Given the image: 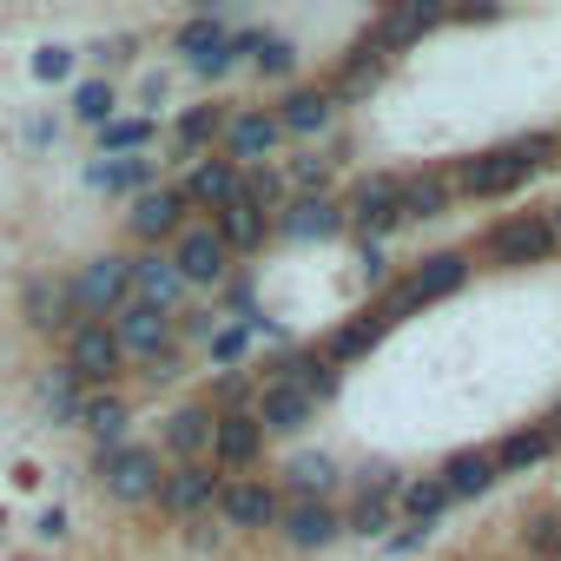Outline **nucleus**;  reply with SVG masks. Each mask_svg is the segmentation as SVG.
Masks as SVG:
<instances>
[{"label": "nucleus", "instance_id": "nucleus-1", "mask_svg": "<svg viewBox=\"0 0 561 561\" xmlns=\"http://www.w3.org/2000/svg\"><path fill=\"white\" fill-rule=\"evenodd\" d=\"M554 152H561L554 133H528V139H508V146L469 152V159L449 172V192H462V198H508V192L528 185L541 165H554Z\"/></svg>", "mask_w": 561, "mask_h": 561}, {"label": "nucleus", "instance_id": "nucleus-2", "mask_svg": "<svg viewBox=\"0 0 561 561\" xmlns=\"http://www.w3.org/2000/svg\"><path fill=\"white\" fill-rule=\"evenodd\" d=\"M126 298H133V251H93V257L67 277L73 324H106Z\"/></svg>", "mask_w": 561, "mask_h": 561}, {"label": "nucleus", "instance_id": "nucleus-3", "mask_svg": "<svg viewBox=\"0 0 561 561\" xmlns=\"http://www.w3.org/2000/svg\"><path fill=\"white\" fill-rule=\"evenodd\" d=\"M554 251H561V238H554L548 211H508V218H495V225L482 231V264H502V271H515V264H548Z\"/></svg>", "mask_w": 561, "mask_h": 561}, {"label": "nucleus", "instance_id": "nucleus-4", "mask_svg": "<svg viewBox=\"0 0 561 561\" xmlns=\"http://www.w3.org/2000/svg\"><path fill=\"white\" fill-rule=\"evenodd\" d=\"M93 476H100V489H106L119 508H146V502L159 495L165 462H159V449H146V443H119V449H100V456H93Z\"/></svg>", "mask_w": 561, "mask_h": 561}, {"label": "nucleus", "instance_id": "nucleus-5", "mask_svg": "<svg viewBox=\"0 0 561 561\" xmlns=\"http://www.w3.org/2000/svg\"><path fill=\"white\" fill-rule=\"evenodd\" d=\"M337 205H344V225L364 231V244H383V238L403 225V179H397V172H370V179H357L351 198H337Z\"/></svg>", "mask_w": 561, "mask_h": 561}, {"label": "nucleus", "instance_id": "nucleus-6", "mask_svg": "<svg viewBox=\"0 0 561 561\" xmlns=\"http://www.w3.org/2000/svg\"><path fill=\"white\" fill-rule=\"evenodd\" d=\"M165 257H172V271L185 277V291H218L225 277H231V251L218 244V231H211L205 218H192V225L165 244Z\"/></svg>", "mask_w": 561, "mask_h": 561}, {"label": "nucleus", "instance_id": "nucleus-7", "mask_svg": "<svg viewBox=\"0 0 561 561\" xmlns=\"http://www.w3.org/2000/svg\"><path fill=\"white\" fill-rule=\"evenodd\" d=\"M192 205H185V192L179 185H152V192H139L133 205H126V231H133V244L139 251H165L192 218H185Z\"/></svg>", "mask_w": 561, "mask_h": 561}, {"label": "nucleus", "instance_id": "nucleus-8", "mask_svg": "<svg viewBox=\"0 0 561 561\" xmlns=\"http://www.w3.org/2000/svg\"><path fill=\"white\" fill-rule=\"evenodd\" d=\"M67 370H73V383L80 390H113L119 383V370H126V357H119V344H113V331L106 324H73L67 331V357H60Z\"/></svg>", "mask_w": 561, "mask_h": 561}, {"label": "nucleus", "instance_id": "nucleus-9", "mask_svg": "<svg viewBox=\"0 0 561 561\" xmlns=\"http://www.w3.org/2000/svg\"><path fill=\"white\" fill-rule=\"evenodd\" d=\"M277 146H285V133H277L271 106H231V113H225V133H218V159H231L238 172H244V165H264Z\"/></svg>", "mask_w": 561, "mask_h": 561}, {"label": "nucleus", "instance_id": "nucleus-10", "mask_svg": "<svg viewBox=\"0 0 561 561\" xmlns=\"http://www.w3.org/2000/svg\"><path fill=\"white\" fill-rule=\"evenodd\" d=\"M218 482H225V476H218L211 462H172V469L159 476V495H152V502H159L172 522H198V515L218 502Z\"/></svg>", "mask_w": 561, "mask_h": 561}, {"label": "nucleus", "instance_id": "nucleus-11", "mask_svg": "<svg viewBox=\"0 0 561 561\" xmlns=\"http://www.w3.org/2000/svg\"><path fill=\"white\" fill-rule=\"evenodd\" d=\"M211 508H218L225 528H277V508H285V495H277L271 482H257V476H225Z\"/></svg>", "mask_w": 561, "mask_h": 561}, {"label": "nucleus", "instance_id": "nucleus-12", "mask_svg": "<svg viewBox=\"0 0 561 561\" xmlns=\"http://www.w3.org/2000/svg\"><path fill=\"white\" fill-rule=\"evenodd\" d=\"M106 331H113V344H119L126 364H146V357H159L165 344H179V337H172V318L152 311V305H133V298L106 318Z\"/></svg>", "mask_w": 561, "mask_h": 561}, {"label": "nucleus", "instance_id": "nucleus-13", "mask_svg": "<svg viewBox=\"0 0 561 561\" xmlns=\"http://www.w3.org/2000/svg\"><path fill=\"white\" fill-rule=\"evenodd\" d=\"M251 416H257V430H264V436H298V430H311V423H318V403H311L298 383H257Z\"/></svg>", "mask_w": 561, "mask_h": 561}, {"label": "nucleus", "instance_id": "nucleus-14", "mask_svg": "<svg viewBox=\"0 0 561 561\" xmlns=\"http://www.w3.org/2000/svg\"><path fill=\"white\" fill-rule=\"evenodd\" d=\"M443 27V8H423V0H410V8H383L377 21H370V47L383 54V60H397V54H410L423 34H436Z\"/></svg>", "mask_w": 561, "mask_h": 561}, {"label": "nucleus", "instance_id": "nucleus-15", "mask_svg": "<svg viewBox=\"0 0 561 561\" xmlns=\"http://www.w3.org/2000/svg\"><path fill=\"white\" fill-rule=\"evenodd\" d=\"M21 318H27V331H34V337H67V331H73L67 277H54V271L27 277V285H21Z\"/></svg>", "mask_w": 561, "mask_h": 561}, {"label": "nucleus", "instance_id": "nucleus-16", "mask_svg": "<svg viewBox=\"0 0 561 561\" xmlns=\"http://www.w3.org/2000/svg\"><path fill=\"white\" fill-rule=\"evenodd\" d=\"M211 423H218L211 403H179V410H165V423H159V449H165L172 462H205V456H211Z\"/></svg>", "mask_w": 561, "mask_h": 561}, {"label": "nucleus", "instance_id": "nucleus-17", "mask_svg": "<svg viewBox=\"0 0 561 561\" xmlns=\"http://www.w3.org/2000/svg\"><path fill=\"white\" fill-rule=\"evenodd\" d=\"M271 119H277V133H285V139H324L337 126V100L324 87H291L285 100L271 106Z\"/></svg>", "mask_w": 561, "mask_h": 561}, {"label": "nucleus", "instance_id": "nucleus-18", "mask_svg": "<svg viewBox=\"0 0 561 561\" xmlns=\"http://www.w3.org/2000/svg\"><path fill=\"white\" fill-rule=\"evenodd\" d=\"M271 231H285V238H298V244L337 238V231H344V205H337L331 192H298V198H285V211L271 218Z\"/></svg>", "mask_w": 561, "mask_h": 561}, {"label": "nucleus", "instance_id": "nucleus-19", "mask_svg": "<svg viewBox=\"0 0 561 561\" xmlns=\"http://www.w3.org/2000/svg\"><path fill=\"white\" fill-rule=\"evenodd\" d=\"M133 305H152L165 318L185 311V277L172 271L165 251H133Z\"/></svg>", "mask_w": 561, "mask_h": 561}, {"label": "nucleus", "instance_id": "nucleus-20", "mask_svg": "<svg viewBox=\"0 0 561 561\" xmlns=\"http://www.w3.org/2000/svg\"><path fill=\"white\" fill-rule=\"evenodd\" d=\"M264 456V430H257V416L251 410H218V423H211V469H251Z\"/></svg>", "mask_w": 561, "mask_h": 561}, {"label": "nucleus", "instance_id": "nucleus-21", "mask_svg": "<svg viewBox=\"0 0 561 561\" xmlns=\"http://www.w3.org/2000/svg\"><path fill=\"white\" fill-rule=\"evenodd\" d=\"M469 285V251H430L410 277H403V291H410V305L423 311V305H436V298H456Z\"/></svg>", "mask_w": 561, "mask_h": 561}, {"label": "nucleus", "instance_id": "nucleus-22", "mask_svg": "<svg viewBox=\"0 0 561 561\" xmlns=\"http://www.w3.org/2000/svg\"><path fill=\"white\" fill-rule=\"evenodd\" d=\"M277 535H285L291 548H305V554H318V548H331L344 535V515L331 502H285L277 508Z\"/></svg>", "mask_w": 561, "mask_h": 561}, {"label": "nucleus", "instance_id": "nucleus-23", "mask_svg": "<svg viewBox=\"0 0 561 561\" xmlns=\"http://www.w3.org/2000/svg\"><path fill=\"white\" fill-rule=\"evenodd\" d=\"M238 185H244V172H238L231 159L205 152V159L185 172V185H179V192H185V205H192V211H218V205H231V198H238Z\"/></svg>", "mask_w": 561, "mask_h": 561}, {"label": "nucleus", "instance_id": "nucleus-24", "mask_svg": "<svg viewBox=\"0 0 561 561\" xmlns=\"http://www.w3.org/2000/svg\"><path fill=\"white\" fill-rule=\"evenodd\" d=\"M205 225L218 231V244H225L231 257H244V251H257V244L271 238V211H257V205H251L244 192H238L231 205H218V211H211Z\"/></svg>", "mask_w": 561, "mask_h": 561}, {"label": "nucleus", "instance_id": "nucleus-25", "mask_svg": "<svg viewBox=\"0 0 561 561\" xmlns=\"http://www.w3.org/2000/svg\"><path fill=\"white\" fill-rule=\"evenodd\" d=\"M383 67H390V60H383L370 41H357V47L337 60V73H331V87H324V93H331L337 106H351V100H370V93L383 87Z\"/></svg>", "mask_w": 561, "mask_h": 561}, {"label": "nucleus", "instance_id": "nucleus-26", "mask_svg": "<svg viewBox=\"0 0 561 561\" xmlns=\"http://www.w3.org/2000/svg\"><path fill=\"white\" fill-rule=\"evenodd\" d=\"M80 430H87L100 449H119L126 430H133V403H126L119 390H87V403H80Z\"/></svg>", "mask_w": 561, "mask_h": 561}, {"label": "nucleus", "instance_id": "nucleus-27", "mask_svg": "<svg viewBox=\"0 0 561 561\" xmlns=\"http://www.w3.org/2000/svg\"><path fill=\"white\" fill-rule=\"evenodd\" d=\"M225 100H198V106H185L179 119H172V146L185 152V159H205L211 146H218V133H225Z\"/></svg>", "mask_w": 561, "mask_h": 561}, {"label": "nucleus", "instance_id": "nucleus-28", "mask_svg": "<svg viewBox=\"0 0 561 561\" xmlns=\"http://www.w3.org/2000/svg\"><path fill=\"white\" fill-rule=\"evenodd\" d=\"M436 482L449 489V502H469V495H489L502 476H495V456H489V449H456V456L436 469Z\"/></svg>", "mask_w": 561, "mask_h": 561}, {"label": "nucleus", "instance_id": "nucleus-29", "mask_svg": "<svg viewBox=\"0 0 561 561\" xmlns=\"http://www.w3.org/2000/svg\"><path fill=\"white\" fill-rule=\"evenodd\" d=\"M383 331H390V324H383V318H377V305H370L364 318H351V324H337V331L324 337V351H318V357H324L331 370H344V364H357L364 351H377V344H383Z\"/></svg>", "mask_w": 561, "mask_h": 561}, {"label": "nucleus", "instance_id": "nucleus-30", "mask_svg": "<svg viewBox=\"0 0 561 561\" xmlns=\"http://www.w3.org/2000/svg\"><path fill=\"white\" fill-rule=\"evenodd\" d=\"M285 489H291V502H331V489H337V456L298 449V456L285 462Z\"/></svg>", "mask_w": 561, "mask_h": 561}, {"label": "nucleus", "instance_id": "nucleus-31", "mask_svg": "<svg viewBox=\"0 0 561 561\" xmlns=\"http://www.w3.org/2000/svg\"><path fill=\"white\" fill-rule=\"evenodd\" d=\"M449 172H410L403 179V225H430V218H443L449 211Z\"/></svg>", "mask_w": 561, "mask_h": 561}, {"label": "nucleus", "instance_id": "nucleus-32", "mask_svg": "<svg viewBox=\"0 0 561 561\" xmlns=\"http://www.w3.org/2000/svg\"><path fill=\"white\" fill-rule=\"evenodd\" d=\"M548 449H554V443H548V430H541V423H528V430H508L489 456H495V476H528Z\"/></svg>", "mask_w": 561, "mask_h": 561}, {"label": "nucleus", "instance_id": "nucleus-33", "mask_svg": "<svg viewBox=\"0 0 561 561\" xmlns=\"http://www.w3.org/2000/svg\"><path fill=\"white\" fill-rule=\"evenodd\" d=\"M80 403H87V390L73 383V370L67 364H47L41 370V410H47V423H80Z\"/></svg>", "mask_w": 561, "mask_h": 561}, {"label": "nucleus", "instance_id": "nucleus-34", "mask_svg": "<svg viewBox=\"0 0 561 561\" xmlns=\"http://www.w3.org/2000/svg\"><path fill=\"white\" fill-rule=\"evenodd\" d=\"M231 41V27L218 21V14H192V21H179V34H172V47L185 54V67H198V60H211L218 47Z\"/></svg>", "mask_w": 561, "mask_h": 561}, {"label": "nucleus", "instance_id": "nucleus-35", "mask_svg": "<svg viewBox=\"0 0 561 561\" xmlns=\"http://www.w3.org/2000/svg\"><path fill=\"white\" fill-rule=\"evenodd\" d=\"M397 508L410 515V528H436V522H443V508H449V489H443L436 476H416V482H403V489H397Z\"/></svg>", "mask_w": 561, "mask_h": 561}, {"label": "nucleus", "instance_id": "nucleus-36", "mask_svg": "<svg viewBox=\"0 0 561 561\" xmlns=\"http://www.w3.org/2000/svg\"><path fill=\"white\" fill-rule=\"evenodd\" d=\"M152 139H159V126L139 119V113H133V119H106V126H100V159H126V152L139 159Z\"/></svg>", "mask_w": 561, "mask_h": 561}, {"label": "nucleus", "instance_id": "nucleus-37", "mask_svg": "<svg viewBox=\"0 0 561 561\" xmlns=\"http://www.w3.org/2000/svg\"><path fill=\"white\" fill-rule=\"evenodd\" d=\"M93 185L100 192H119V198H139V192H152V159H100L93 165Z\"/></svg>", "mask_w": 561, "mask_h": 561}, {"label": "nucleus", "instance_id": "nucleus-38", "mask_svg": "<svg viewBox=\"0 0 561 561\" xmlns=\"http://www.w3.org/2000/svg\"><path fill=\"white\" fill-rule=\"evenodd\" d=\"M73 119L80 126H106V119H119V93H113V80H73Z\"/></svg>", "mask_w": 561, "mask_h": 561}, {"label": "nucleus", "instance_id": "nucleus-39", "mask_svg": "<svg viewBox=\"0 0 561 561\" xmlns=\"http://www.w3.org/2000/svg\"><path fill=\"white\" fill-rule=\"evenodd\" d=\"M251 67H257L264 80H291V73H298V41H285V34H257Z\"/></svg>", "mask_w": 561, "mask_h": 561}, {"label": "nucleus", "instance_id": "nucleus-40", "mask_svg": "<svg viewBox=\"0 0 561 561\" xmlns=\"http://www.w3.org/2000/svg\"><path fill=\"white\" fill-rule=\"evenodd\" d=\"M390 515H397V502H390V495H357V508L344 515V535H364V541H377V535L390 528Z\"/></svg>", "mask_w": 561, "mask_h": 561}, {"label": "nucleus", "instance_id": "nucleus-41", "mask_svg": "<svg viewBox=\"0 0 561 561\" xmlns=\"http://www.w3.org/2000/svg\"><path fill=\"white\" fill-rule=\"evenodd\" d=\"M205 351H211L218 370H238V364L251 357V324H218V331L205 337Z\"/></svg>", "mask_w": 561, "mask_h": 561}, {"label": "nucleus", "instance_id": "nucleus-42", "mask_svg": "<svg viewBox=\"0 0 561 561\" xmlns=\"http://www.w3.org/2000/svg\"><path fill=\"white\" fill-rule=\"evenodd\" d=\"M522 548L528 554H561V508H541V515H528V528H522Z\"/></svg>", "mask_w": 561, "mask_h": 561}, {"label": "nucleus", "instance_id": "nucleus-43", "mask_svg": "<svg viewBox=\"0 0 561 561\" xmlns=\"http://www.w3.org/2000/svg\"><path fill=\"white\" fill-rule=\"evenodd\" d=\"M73 73H80V54H73V47H41V54H34V80L60 87V80H73Z\"/></svg>", "mask_w": 561, "mask_h": 561}, {"label": "nucleus", "instance_id": "nucleus-44", "mask_svg": "<svg viewBox=\"0 0 561 561\" xmlns=\"http://www.w3.org/2000/svg\"><path fill=\"white\" fill-rule=\"evenodd\" d=\"M172 377H185V351L179 344H165L159 357H146V383H172Z\"/></svg>", "mask_w": 561, "mask_h": 561}, {"label": "nucleus", "instance_id": "nucleus-45", "mask_svg": "<svg viewBox=\"0 0 561 561\" xmlns=\"http://www.w3.org/2000/svg\"><path fill=\"white\" fill-rule=\"evenodd\" d=\"M364 277H370V285H390V257H383V244H364Z\"/></svg>", "mask_w": 561, "mask_h": 561}, {"label": "nucleus", "instance_id": "nucleus-46", "mask_svg": "<svg viewBox=\"0 0 561 561\" xmlns=\"http://www.w3.org/2000/svg\"><path fill=\"white\" fill-rule=\"evenodd\" d=\"M34 535H41V541H60V535H67V508H47V515L34 522Z\"/></svg>", "mask_w": 561, "mask_h": 561}, {"label": "nucleus", "instance_id": "nucleus-47", "mask_svg": "<svg viewBox=\"0 0 561 561\" xmlns=\"http://www.w3.org/2000/svg\"><path fill=\"white\" fill-rule=\"evenodd\" d=\"M436 528H403V535H390V554H410V548H423Z\"/></svg>", "mask_w": 561, "mask_h": 561}, {"label": "nucleus", "instance_id": "nucleus-48", "mask_svg": "<svg viewBox=\"0 0 561 561\" xmlns=\"http://www.w3.org/2000/svg\"><path fill=\"white\" fill-rule=\"evenodd\" d=\"M192 548H218V528H211V522H205V515H198V522H192Z\"/></svg>", "mask_w": 561, "mask_h": 561}, {"label": "nucleus", "instance_id": "nucleus-49", "mask_svg": "<svg viewBox=\"0 0 561 561\" xmlns=\"http://www.w3.org/2000/svg\"><path fill=\"white\" fill-rule=\"evenodd\" d=\"M541 430H548V443H554V449H561V403H554V410H548V416H541Z\"/></svg>", "mask_w": 561, "mask_h": 561}, {"label": "nucleus", "instance_id": "nucleus-50", "mask_svg": "<svg viewBox=\"0 0 561 561\" xmlns=\"http://www.w3.org/2000/svg\"><path fill=\"white\" fill-rule=\"evenodd\" d=\"M548 225H554V238H561V205H554V211H548Z\"/></svg>", "mask_w": 561, "mask_h": 561}]
</instances>
